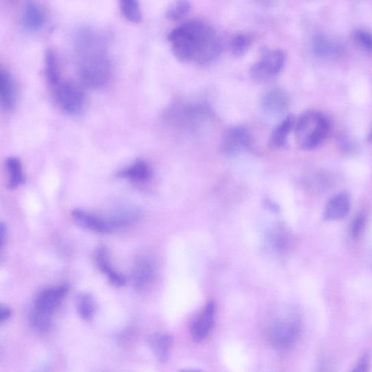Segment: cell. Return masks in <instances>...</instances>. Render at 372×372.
Returning a JSON list of instances; mask_svg holds the SVG:
<instances>
[{"label":"cell","instance_id":"cell-12","mask_svg":"<svg viewBox=\"0 0 372 372\" xmlns=\"http://www.w3.org/2000/svg\"><path fill=\"white\" fill-rule=\"evenodd\" d=\"M351 197L348 194L342 192L332 198L323 213L325 220H338L347 217L351 211Z\"/></svg>","mask_w":372,"mask_h":372},{"label":"cell","instance_id":"cell-35","mask_svg":"<svg viewBox=\"0 0 372 372\" xmlns=\"http://www.w3.org/2000/svg\"><path fill=\"white\" fill-rule=\"evenodd\" d=\"M264 206L273 213L279 212V207L271 200L265 199L263 201Z\"/></svg>","mask_w":372,"mask_h":372},{"label":"cell","instance_id":"cell-15","mask_svg":"<svg viewBox=\"0 0 372 372\" xmlns=\"http://www.w3.org/2000/svg\"><path fill=\"white\" fill-rule=\"evenodd\" d=\"M95 261L98 269L108 277L109 281L115 287H122L126 283L125 277L112 269L110 264L108 250L106 248H99L95 255Z\"/></svg>","mask_w":372,"mask_h":372},{"label":"cell","instance_id":"cell-24","mask_svg":"<svg viewBox=\"0 0 372 372\" xmlns=\"http://www.w3.org/2000/svg\"><path fill=\"white\" fill-rule=\"evenodd\" d=\"M8 173V185L10 189H16L25 183V174L21 160L16 157H10L6 161Z\"/></svg>","mask_w":372,"mask_h":372},{"label":"cell","instance_id":"cell-10","mask_svg":"<svg viewBox=\"0 0 372 372\" xmlns=\"http://www.w3.org/2000/svg\"><path fill=\"white\" fill-rule=\"evenodd\" d=\"M68 292L67 285L46 289L37 297L34 308L52 315V313L59 307Z\"/></svg>","mask_w":372,"mask_h":372},{"label":"cell","instance_id":"cell-34","mask_svg":"<svg viewBox=\"0 0 372 372\" xmlns=\"http://www.w3.org/2000/svg\"><path fill=\"white\" fill-rule=\"evenodd\" d=\"M368 367H369V358L367 356H364L362 358H360L354 371H366L368 370Z\"/></svg>","mask_w":372,"mask_h":372},{"label":"cell","instance_id":"cell-2","mask_svg":"<svg viewBox=\"0 0 372 372\" xmlns=\"http://www.w3.org/2000/svg\"><path fill=\"white\" fill-rule=\"evenodd\" d=\"M168 39L174 56L182 62L206 65L215 61L221 52L215 31L201 21L185 23L172 30Z\"/></svg>","mask_w":372,"mask_h":372},{"label":"cell","instance_id":"cell-3","mask_svg":"<svg viewBox=\"0 0 372 372\" xmlns=\"http://www.w3.org/2000/svg\"><path fill=\"white\" fill-rule=\"evenodd\" d=\"M330 129L327 116L317 111H306L295 122L294 131L297 144L304 150L317 148L327 139Z\"/></svg>","mask_w":372,"mask_h":372},{"label":"cell","instance_id":"cell-23","mask_svg":"<svg viewBox=\"0 0 372 372\" xmlns=\"http://www.w3.org/2000/svg\"><path fill=\"white\" fill-rule=\"evenodd\" d=\"M341 46L323 35H317L313 40V53L320 57L333 56L341 51Z\"/></svg>","mask_w":372,"mask_h":372},{"label":"cell","instance_id":"cell-32","mask_svg":"<svg viewBox=\"0 0 372 372\" xmlns=\"http://www.w3.org/2000/svg\"><path fill=\"white\" fill-rule=\"evenodd\" d=\"M364 226V217L362 215H359L354 220V222L352 225L351 232L354 237H358L360 231Z\"/></svg>","mask_w":372,"mask_h":372},{"label":"cell","instance_id":"cell-33","mask_svg":"<svg viewBox=\"0 0 372 372\" xmlns=\"http://www.w3.org/2000/svg\"><path fill=\"white\" fill-rule=\"evenodd\" d=\"M12 315H13V311L9 307L5 306L0 307V321L1 323L8 321Z\"/></svg>","mask_w":372,"mask_h":372},{"label":"cell","instance_id":"cell-30","mask_svg":"<svg viewBox=\"0 0 372 372\" xmlns=\"http://www.w3.org/2000/svg\"><path fill=\"white\" fill-rule=\"evenodd\" d=\"M190 10V4L187 0H178L174 6L167 12V17L171 21H178Z\"/></svg>","mask_w":372,"mask_h":372},{"label":"cell","instance_id":"cell-27","mask_svg":"<svg viewBox=\"0 0 372 372\" xmlns=\"http://www.w3.org/2000/svg\"><path fill=\"white\" fill-rule=\"evenodd\" d=\"M77 308L79 316L85 321L92 319L96 311V302L88 293H81L77 298Z\"/></svg>","mask_w":372,"mask_h":372},{"label":"cell","instance_id":"cell-9","mask_svg":"<svg viewBox=\"0 0 372 372\" xmlns=\"http://www.w3.org/2000/svg\"><path fill=\"white\" fill-rule=\"evenodd\" d=\"M215 302H208L202 311L194 320L191 327L192 338L196 342H201L211 333L215 323Z\"/></svg>","mask_w":372,"mask_h":372},{"label":"cell","instance_id":"cell-18","mask_svg":"<svg viewBox=\"0 0 372 372\" xmlns=\"http://www.w3.org/2000/svg\"><path fill=\"white\" fill-rule=\"evenodd\" d=\"M148 345L159 362H168L172 345V337L166 334H155L148 338Z\"/></svg>","mask_w":372,"mask_h":372},{"label":"cell","instance_id":"cell-31","mask_svg":"<svg viewBox=\"0 0 372 372\" xmlns=\"http://www.w3.org/2000/svg\"><path fill=\"white\" fill-rule=\"evenodd\" d=\"M353 37L362 48L369 52H372V34L371 32L364 29L356 30Z\"/></svg>","mask_w":372,"mask_h":372},{"label":"cell","instance_id":"cell-5","mask_svg":"<svg viewBox=\"0 0 372 372\" xmlns=\"http://www.w3.org/2000/svg\"><path fill=\"white\" fill-rule=\"evenodd\" d=\"M300 325L295 317L289 313H278L267 323L265 336L277 350L284 351L296 342Z\"/></svg>","mask_w":372,"mask_h":372},{"label":"cell","instance_id":"cell-20","mask_svg":"<svg viewBox=\"0 0 372 372\" xmlns=\"http://www.w3.org/2000/svg\"><path fill=\"white\" fill-rule=\"evenodd\" d=\"M289 102V97L284 91L275 89L266 93L263 98L262 105L266 111L278 114L287 109Z\"/></svg>","mask_w":372,"mask_h":372},{"label":"cell","instance_id":"cell-28","mask_svg":"<svg viewBox=\"0 0 372 372\" xmlns=\"http://www.w3.org/2000/svg\"><path fill=\"white\" fill-rule=\"evenodd\" d=\"M253 38L250 34H240L237 35L231 41V51L237 57L245 54L252 43Z\"/></svg>","mask_w":372,"mask_h":372},{"label":"cell","instance_id":"cell-16","mask_svg":"<svg viewBox=\"0 0 372 372\" xmlns=\"http://www.w3.org/2000/svg\"><path fill=\"white\" fill-rule=\"evenodd\" d=\"M0 98L5 110H10L14 107L16 100L15 81L10 72L3 68L0 71Z\"/></svg>","mask_w":372,"mask_h":372},{"label":"cell","instance_id":"cell-4","mask_svg":"<svg viewBox=\"0 0 372 372\" xmlns=\"http://www.w3.org/2000/svg\"><path fill=\"white\" fill-rule=\"evenodd\" d=\"M207 105L200 101H176L165 111V120L174 126L194 129L211 116Z\"/></svg>","mask_w":372,"mask_h":372},{"label":"cell","instance_id":"cell-38","mask_svg":"<svg viewBox=\"0 0 372 372\" xmlns=\"http://www.w3.org/2000/svg\"><path fill=\"white\" fill-rule=\"evenodd\" d=\"M10 1H15V0H10Z\"/></svg>","mask_w":372,"mask_h":372},{"label":"cell","instance_id":"cell-8","mask_svg":"<svg viewBox=\"0 0 372 372\" xmlns=\"http://www.w3.org/2000/svg\"><path fill=\"white\" fill-rule=\"evenodd\" d=\"M250 136L241 127H230L220 139V149L227 157H235L248 148L250 144Z\"/></svg>","mask_w":372,"mask_h":372},{"label":"cell","instance_id":"cell-29","mask_svg":"<svg viewBox=\"0 0 372 372\" xmlns=\"http://www.w3.org/2000/svg\"><path fill=\"white\" fill-rule=\"evenodd\" d=\"M51 316L50 314L34 308L31 314L32 327L38 332L48 331L51 325Z\"/></svg>","mask_w":372,"mask_h":372},{"label":"cell","instance_id":"cell-17","mask_svg":"<svg viewBox=\"0 0 372 372\" xmlns=\"http://www.w3.org/2000/svg\"><path fill=\"white\" fill-rule=\"evenodd\" d=\"M140 216H141V212L133 207H123L116 209L111 215L107 217L111 231L135 223Z\"/></svg>","mask_w":372,"mask_h":372},{"label":"cell","instance_id":"cell-13","mask_svg":"<svg viewBox=\"0 0 372 372\" xmlns=\"http://www.w3.org/2000/svg\"><path fill=\"white\" fill-rule=\"evenodd\" d=\"M155 276L154 264L146 258L140 259L132 273V282L135 289L142 290L152 282Z\"/></svg>","mask_w":372,"mask_h":372},{"label":"cell","instance_id":"cell-1","mask_svg":"<svg viewBox=\"0 0 372 372\" xmlns=\"http://www.w3.org/2000/svg\"><path fill=\"white\" fill-rule=\"evenodd\" d=\"M76 51L81 83L92 90L107 85L111 77L112 64L101 35L90 28L80 30L76 37Z\"/></svg>","mask_w":372,"mask_h":372},{"label":"cell","instance_id":"cell-7","mask_svg":"<svg viewBox=\"0 0 372 372\" xmlns=\"http://www.w3.org/2000/svg\"><path fill=\"white\" fill-rule=\"evenodd\" d=\"M286 62V55L280 50L264 49L261 60L250 70L252 79L258 83H264L280 72Z\"/></svg>","mask_w":372,"mask_h":372},{"label":"cell","instance_id":"cell-11","mask_svg":"<svg viewBox=\"0 0 372 372\" xmlns=\"http://www.w3.org/2000/svg\"><path fill=\"white\" fill-rule=\"evenodd\" d=\"M75 222L81 228L98 232H110L107 217L76 209L72 213Z\"/></svg>","mask_w":372,"mask_h":372},{"label":"cell","instance_id":"cell-21","mask_svg":"<svg viewBox=\"0 0 372 372\" xmlns=\"http://www.w3.org/2000/svg\"><path fill=\"white\" fill-rule=\"evenodd\" d=\"M23 21L31 31H38L44 25L45 16L42 8L33 1L28 2L23 10Z\"/></svg>","mask_w":372,"mask_h":372},{"label":"cell","instance_id":"cell-36","mask_svg":"<svg viewBox=\"0 0 372 372\" xmlns=\"http://www.w3.org/2000/svg\"><path fill=\"white\" fill-rule=\"evenodd\" d=\"M7 231L8 230L6 226L3 223H1V225H0V239H1L2 248H3L6 242Z\"/></svg>","mask_w":372,"mask_h":372},{"label":"cell","instance_id":"cell-25","mask_svg":"<svg viewBox=\"0 0 372 372\" xmlns=\"http://www.w3.org/2000/svg\"><path fill=\"white\" fill-rule=\"evenodd\" d=\"M118 2L122 15L127 21L133 23L142 22L143 15L138 0H118Z\"/></svg>","mask_w":372,"mask_h":372},{"label":"cell","instance_id":"cell-6","mask_svg":"<svg viewBox=\"0 0 372 372\" xmlns=\"http://www.w3.org/2000/svg\"><path fill=\"white\" fill-rule=\"evenodd\" d=\"M55 98L58 106L70 115H78L85 107V92L72 81H62L54 89Z\"/></svg>","mask_w":372,"mask_h":372},{"label":"cell","instance_id":"cell-14","mask_svg":"<svg viewBox=\"0 0 372 372\" xmlns=\"http://www.w3.org/2000/svg\"><path fill=\"white\" fill-rule=\"evenodd\" d=\"M118 177L133 183H144L152 178V170L146 161L137 159L129 167L120 171Z\"/></svg>","mask_w":372,"mask_h":372},{"label":"cell","instance_id":"cell-19","mask_svg":"<svg viewBox=\"0 0 372 372\" xmlns=\"http://www.w3.org/2000/svg\"><path fill=\"white\" fill-rule=\"evenodd\" d=\"M295 119L293 115H289L275 128L272 132L269 146L274 149L282 148L287 143L288 136L295 129Z\"/></svg>","mask_w":372,"mask_h":372},{"label":"cell","instance_id":"cell-22","mask_svg":"<svg viewBox=\"0 0 372 372\" xmlns=\"http://www.w3.org/2000/svg\"><path fill=\"white\" fill-rule=\"evenodd\" d=\"M44 72L49 85L54 89L62 83L59 65L52 50L46 51L44 56Z\"/></svg>","mask_w":372,"mask_h":372},{"label":"cell","instance_id":"cell-26","mask_svg":"<svg viewBox=\"0 0 372 372\" xmlns=\"http://www.w3.org/2000/svg\"><path fill=\"white\" fill-rule=\"evenodd\" d=\"M266 241L273 251L282 252L289 245V239L283 229L276 227L267 232Z\"/></svg>","mask_w":372,"mask_h":372},{"label":"cell","instance_id":"cell-37","mask_svg":"<svg viewBox=\"0 0 372 372\" xmlns=\"http://www.w3.org/2000/svg\"><path fill=\"white\" fill-rule=\"evenodd\" d=\"M368 142H372V127L368 135Z\"/></svg>","mask_w":372,"mask_h":372}]
</instances>
